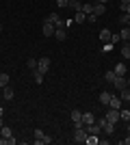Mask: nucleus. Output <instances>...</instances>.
Returning <instances> with one entry per match:
<instances>
[{
    "mask_svg": "<svg viewBox=\"0 0 130 145\" xmlns=\"http://www.w3.org/2000/svg\"><path fill=\"white\" fill-rule=\"evenodd\" d=\"M69 119L74 121V128H82V126H85V123H82V113L78 108H74L72 113H69Z\"/></svg>",
    "mask_w": 130,
    "mask_h": 145,
    "instance_id": "f257e3e1",
    "label": "nucleus"
},
{
    "mask_svg": "<svg viewBox=\"0 0 130 145\" xmlns=\"http://www.w3.org/2000/svg\"><path fill=\"white\" fill-rule=\"evenodd\" d=\"M48 22H52L56 28H65V20L59 18V13H50V15H48Z\"/></svg>",
    "mask_w": 130,
    "mask_h": 145,
    "instance_id": "f03ea898",
    "label": "nucleus"
},
{
    "mask_svg": "<svg viewBox=\"0 0 130 145\" xmlns=\"http://www.w3.org/2000/svg\"><path fill=\"white\" fill-rule=\"evenodd\" d=\"M54 30H56V26L52 22H48V20L43 22V35L46 37H54Z\"/></svg>",
    "mask_w": 130,
    "mask_h": 145,
    "instance_id": "7ed1b4c3",
    "label": "nucleus"
},
{
    "mask_svg": "<svg viewBox=\"0 0 130 145\" xmlns=\"http://www.w3.org/2000/svg\"><path fill=\"white\" fill-rule=\"evenodd\" d=\"M113 87H117V91H122V89H126V87H128V80H126L124 76H115Z\"/></svg>",
    "mask_w": 130,
    "mask_h": 145,
    "instance_id": "20e7f679",
    "label": "nucleus"
},
{
    "mask_svg": "<svg viewBox=\"0 0 130 145\" xmlns=\"http://www.w3.org/2000/svg\"><path fill=\"white\" fill-rule=\"evenodd\" d=\"M87 141V132L82 130V128H76V132H74V143H85Z\"/></svg>",
    "mask_w": 130,
    "mask_h": 145,
    "instance_id": "39448f33",
    "label": "nucleus"
},
{
    "mask_svg": "<svg viewBox=\"0 0 130 145\" xmlns=\"http://www.w3.org/2000/svg\"><path fill=\"white\" fill-rule=\"evenodd\" d=\"M111 39H113V33L108 28H102V30H100V41H102V43H111Z\"/></svg>",
    "mask_w": 130,
    "mask_h": 145,
    "instance_id": "423d86ee",
    "label": "nucleus"
},
{
    "mask_svg": "<svg viewBox=\"0 0 130 145\" xmlns=\"http://www.w3.org/2000/svg\"><path fill=\"white\" fill-rule=\"evenodd\" d=\"M37 69L39 72H43V74H48V69H50V59H39V63H37Z\"/></svg>",
    "mask_w": 130,
    "mask_h": 145,
    "instance_id": "0eeeda50",
    "label": "nucleus"
},
{
    "mask_svg": "<svg viewBox=\"0 0 130 145\" xmlns=\"http://www.w3.org/2000/svg\"><path fill=\"white\" fill-rule=\"evenodd\" d=\"M106 119L113 121V123H117V121H119V110H117V108H108V113H106Z\"/></svg>",
    "mask_w": 130,
    "mask_h": 145,
    "instance_id": "6e6552de",
    "label": "nucleus"
},
{
    "mask_svg": "<svg viewBox=\"0 0 130 145\" xmlns=\"http://www.w3.org/2000/svg\"><path fill=\"white\" fill-rule=\"evenodd\" d=\"M108 108H122V97H117V95H111V102H108Z\"/></svg>",
    "mask_w": 130,
    "mask_h": 145,
    "instance_id": "1a4fd4ad",
    "label": "nucleus"
},
{
    "mask_svg": "<svg viewBox=\"0 0 130 145\" xmlns=\"http://www.w3.org/2000/svg\"><path fill=\"white\" fill-rule=\"evenodd\" d=\"M93 121H95V115H93V113H82V123H85V126H91Z\"/></svg>",
    "mask_w": 130,
    "mask_h": 145,
    "instance_id": "9d476101",
    "label": "nucleus"
},
{
    "mask_svg": "<svg viewBox=\"0 0 130 145\" xmlns=\"http://www.w3.org/2000/svg\"><path fill=\"white\" fill-rule=\"evenodd\" d=\"M104 11H106V5H100V2H95V5H93V13H95V15H104Z\"/></svg>",
    "mask_w": 130,
    "mask_h": 145,
    "instance_id": "9b49d317",
    "label": "nucleus"
},
{
    "mask_svg": "<svg viewBox=\"0 0 130 145\" xmlns=\"http://www.w3.org/2000/svg\"><path fill=\"white\" fill-rule=\"evenodd\" d=\"M102 130H104L106 134H113V132H115V123L106 119V121H104V126H102Z\"/></svg>",
    "mask_w": 130,
    "mask_h": 145,
    "instance_id": "f8f14e48",
    "label": "nucleus"
},
{
    "mask_svg": "<svg viewBox=\"0 0 130 145\" xmlns=\"http://www.w3.org/2000/svg\"><path fill=\"white\" fill-rule=\"evenodd\" d=\"M0 137H5V139H11V137H13V130H11L9 126H2V128H0Z\"/></svg>",
    "mask_w": 130,
    "mask_h": 145,
    "instance_id": "ddd939ff",
    "label": "nucleus"
},
{
    "mask_svg": "<svg viewBox=\"0 0 130 145\" xmlns=\"http://www.w3.org/2000/svg\"><path fill=\"white\" fill-rule=\"evenodd\" d=\"M43 76H46L43 72H39V69H33V78H35V82H37V85H41V82H43Z\"/></svg>",
    "mask_w": 130,
    "mask_h": 145,
    "instance_id": "4468645a",
    "label": "nucleus"
},
{
    "mask_svg": "<svg viewBox=\"0 0 130 145\" xmlns=\"http://www.w3.org/2000/svg\"><path fill=\"white\" fill-rule=\"evenodd\" d=\"M2 95H5V100H13V95H15V91L11 89V87L7 85L5 89H2Z\"/></svg>",
    "mask_w": 130,
    "mask_h": 145,
    "instance_id": "2eb2a0df",
    "label": "nucleus"
},
{
    "mask_svg": "<svg viewBox=\"0 0 130 145\" xmlns=\"http://www.w3.org/2000/svg\"><path fill=\"white\" fill-rule=\"evenodd\" d=\"M111 95H113V93H108V91L100 93V104H106V106H108V102H111Z\"/></svg>",
    "mask_w": 130,
    "mask_h": 145,
    "instance_id": "dca6fc26",
    "label": "nucleus"
},
{
    "mask_svg": "<svg viewBox=\"0 0 130 145\" xmlns=\"http://www.w3.org/2000/svg\"><path fill=\"white\" fill-rule=\"evenodd\" d=\"M54 37L59 39V41H65V39H67V35H65V28H56V30H54Z\"/></svg>",
    "mask_w": 130,
    "mask_h": 145,
    "instance_id": "f3484780",
    "label": "nucleus"
},
{
    "mask_svg": "<svg viewBox=\"0 0 130 145\" xmlns=\"http://www.w3.org/2000/svg\"><path fill=\"white\" fill-rule=\"evenodd\" d=\"M87 145H98L100 143V139H98V134H87V141H85Z\"/></svg>",
    "mask_w": 130,
    "mask_h": 145,
    "instance_id": "a211bd4d",
    "label": "nucleus"
},
{
    "mask_svg": "<svg viewBox=\"0 0 130 145\" xmlns=\"http://www.w3.org/2000/svg\"><path fill=\"white\" fill-rule=\"evenodd\" d=\"M113 72H115V76H124V74H126V65H124V63H117Z\"/></svg>",
    "mask_w": 130,
    "mask_h": 145,
    "instance_id": "6ab92c4d",
    "label": "nucleus"
},
{
    "mask_svg": "<svg viewBox=\"0 0 130 145\" xmlns=\"http://www.w3.org/2000/svg\"><path fill=\"white\" fill-rule=\"evenodd\" d=\"M82 13H85V15H91L93 13V2H82Z\"/></svg>",
    "mask_w": 130,
    "mask_h": 145,
    "instance_id": "aec40b11",
    "label": "nucleus"
},
{
    "mask_svg": "<svg viewBox=\"0 0 130 145\" xmlns=\"http://www.w3.org/2000/svg\"><path fill=\"white\" fill-rule=\"evenodd\" d=\"M69 9H74V11H82V2H80V0H69Z\"/></svg>",
    "mask_w": 130,
    "mask_h": 145,
    "instance_id": "412c9836",
    "label": "nucleus"
},
{
    "mask_svg": "<svg viewBox=\"0 0 130 145\" xmlns=\"http://www.w3.org/2000/svg\"><path fill=\"white\" fill-rule=\"evenodd\" d=\"M119 39H124V41H128V39H130V26H124V30L119 33Z\"/></svg>",
    "mask_w": 130,
    "mask_h": 145,
    "instance_id": "4be33fe9",
    "label": "nucleus"
},
{
    "mask_svg": "<svg viewBox=\"0 0 130 145\" xmlns=\"http://www.w3.org/2000/svg\"><path fill=\"white\" fill-rule=\"evenodd\" d=\"M87 20V15L82 11H76V15H74V22H78V24H82V22H85Z\"/></svg>",
    "mask_w": 130,
    "mask_h": 145,
    "instance_id": "5701e85b",
    "label": "nucleus"
},
{
    "mask_svg": "<svg viewBox=\"0 0 130 145\" xmlns=\"http://www.w3.org/2000/svg\"><path fill=\"white\" fill-rule=\"evenodd\" d=\"M119 93H122V100H124V102H130V87H126V89H122V91H119Z\"/></svg>",
    "mask_w": 130,
    "mask_h": 145,
    "instance_id": "b1692460",
    "label": "nucleus"
},
{
    "mask_svg": "<svg viewBox=\"0 0 130 145\" xmlns=\"http://www.w3.org/2000/svg\"><path fill=\"white\" fill-rule=\"evenodd\" d=\"M9 85V74H0V89H5Z\"/></svg>",
    "mask_w": 130,
    "mask_h": 145,
    "instance_id": "393cba45",
    "label": "nucleus"
},
{
    "mask_svg": "<svg viewBox=\"0 0 130 145\" xmlns=\"http://www.w3.org/2000/svg\"><path fill=\"white\" fill-rule=\"evenodd\" d=\"M119 119H124V121H130V110H124V108H119Z\"/></svg>",
    "mask_w": 130,
    "mask_h": 145,
    "instance_id": "a878e982",
    "label": "nucleus"
},
{
    "mask_svg": "<svg viewBox=\"0 0 130 145\" xmlns=\"http://www.w3.org/2000/svg\"><path fill=\"white\" fill-rule=\"evenodd\" d=\"M104 80H106V82H113V80H115V72H113V69H108V72L104 74Z\"/></svg>",
    "mask_w": 130,
    "mask_h": 145,
    "instance_id": "bb28decb",
    "label": "nucleus"
},
{
    "mask_svg": "<svg viewBox=\"0 0 130 145\" xmlns=\"http://www.w3.org/2000/svg\"><path fill=\"white\" fill-rule=\"evenodd\" d=\"M37 63H39V59H33V56H31V59H28V63H26V65L31 67V69H37Z\"/></svg>",
    "mask_w": 130,
    "mask_h": 145,
    "instance_id": "cd10ccee",
    "label": "nucleus"
},
{
    "mask_svg": "<svg viewBox=\"0 0 130 145\" xmlns=\"http://www.w3.org/2000/svg\"><path fill=\"white\" fill-rule=\"evenodd\" d=\"M122 56H124V59H130V46H124V48H122Z\"/></svg>",
    "mask_w": 130,
    "mask_h": 145,
    "instance_id": "c85d7f7f",
    "label": "nucleus"
},
{
    "mask_svg": "<svg viewBox=\"0 0 130 145\" xmlns=\"http://www.w3.org/2000/svg\"><path fill=\"white\" fill-rule=\"evenodd\" d=\"M56 7H59V9H65V7H69V0H56Z\"/></svg>",
    "mask_w": 130,
    "mask_h": 145,
    "instance_id": "c756f323",
    "label": "nucleus"
},
{
    "mask_svg": "<svg viewBox=\"0 0 130 145\" xmlns=\"http://www.w3.org/2000/svg\"><path fill=\"white\" fill-rule=\"evenodd\" d=\"M128 20H130V15H128V13H124V15L119 18V22H122V24H124V26H128Z\"/></svg>",
    "mask_w": 130,
    "mask_h": 145,
    "instance_id": "7c9ffc66",
    "label": "nucleus"
},
{
    "mask_svg": "<svg viewBox=\"0 0 130 145\" xmlns=\"http://www.w3.org/2000/svg\"><path fill=\"white\" fill-rule=\"evenodd\" d=\"M52 143V137H48V134H46V137H43V145H50Z\"/></svg>",
    "mask_w": 130,
    "mask_h": 145,
    "instance_id": "2f4dec72",
    "label": "nucleus"
},
{
    "mask_svg": "<svg viewBox=\"0 0 130 145\" xmlns=\"http://www.w3.org/2000/svg\"><path fill=\"white\" fill-rule=\"evenodd\" d=\"M87 20H89V22H95V20H98V15H95V13H91V15H87Z\"/></svg>",
    "mask_w": 130,
    "mask_h": 145,
    "instance_id": "473e14b6",
    "label": "nucleus"
},
{
    "mask_svg": "<svg viewBox=\"0 0 130 145\" xmlns=\"http://www.w3.org/2000/svg\"><path fill=\"white\" fill-rule=\"evenodd\" d=\"M122 9H124V13H128V15H130V2H128L126 7H122Z\"/></svg>",
    "mask_w": 130,
    "mask_h": 145,
    "instance_id": "72a5a7b5",
    "label": "nucleus"
},
{
    "mask_svg": "<svg viewBox=\"0 0 130 145\" xmlns=\"http://www.w3.org/2000/svg\"><path fill=\"white\" fill-rule=\"evenodd\" d=\"M122 143H124V145H130V137H126V139H122Z\"/></svg>",
    "mask_w": 130,
    "mask_h": 145,
    "instance_id": "f704fd0d",
    "label": "nucleus"
},
{
    "mask_svg": "<svg viewBox=\"0 0 130 145\" xmlns=\"http://www.w3.org/2000/svg\"><path fill=\"white\" fill-rule=\"evenodd\" d=\"M119 2H122V7H126V5L130 2V0H119Z\"/></svg>",
    "mask_w": 130,
    "mask_h": 145,
    "instance_id": "c9c22d12",
    "label": "nucleus"
},
{
    "mask_svg": "<svg viewBox=\"0 0 130 145\" xmlns=\"http://www.w3.org/2000/svg\"><path fill=\"white\" fill-rule=\"evenodd\" d=\"M0 117H5V108L2 106H0Z\"/></svg>",
    "mask_w": 130,
    "mask_h": 145,
    "instance_id": "e433bc0d",
    "label": "nucleus"
},
{
    "mask_svg": "<svg viewBox=\"0 0 130 145\" xmlns=\"http://www.w3.org/2000/svg\"><path fill=\"white\" fill-rule=\"evenodd\" d=\"M98 2H100V5H106V2H108V0H98Z\"/></svg>",
    "mask_w": 130,
    "mask_h": 145,
    "instance_id": "4c0bfd02",
    "label": "nucleus"
},
{
    "mask_svg": "<svg viewBox=\"0 0 130 145\" xmlns=\"http://www.w3.org/2000/svg\"><path fill=\"white\" fill-rule=\"evenodd\" d=\"M2 126H5V121H2V117H0V128H2Z\"/></svg>",
    "mask_w": 130,
    "mask_h": 145,
    "instance_id": "58836bf2",
    "label": "nucleus"
},
{
    "mask_svg": "<svg viewBox=\"0 0 130 145\" xmlns=\"http://www.w3.org/2000/svg\"><path fill=\"white\" fill-rule=\"evenodd\" d=\"M0 33H2V24H0Z\"/></svg>",
    "mask_w": 130,
    "mask_h": 145,
    "instance_id": "ea45409f",
    "label": "nucleus"
},
{
    "mask_svg": "<svg viewBox=\"0 0 130 145\" xmlns=\"http://www.w3.org/2000/svg\"><path fill=\"white\" fill-rule=\"evenodd\" d=\"M128 132H130V123H128Z\"/></svg>",
    "mask_w": 130,
    "mask_h": 145,
    "instance_id": "a19ab883",
    "label": "nucleus"
},
{
    "mask_svg": "<svg viewBox=\"0 0 130 145\" xmlns=\"http://www.w3.org/2000/svg\"><path fill=\"white\" fill-rule=\"evenodd\" d=\"M128 87H130V78H128Z\"/></svg>",
    "mask_w": 130,
    "mask_h": 145,
    "instance_id": "79ce46f5",
    "label": "nucleus"
},
{
    "mask_svg": "<svg viewBox=\"0 0 130 145\" xmlns=\"http://www.w3.org/2000/svg\"><path fill=\"white\" fill-rule=\"evenodd\" d=\"M128 46H130V39H128Z\"/></svg>",
    "mask_w": 130,
    "mask_h": 145,
    "instance_id": "37998d69",
    "label": "nucleus"
},
{
    "mask_svg": "<svg viewBox=\"0 0 130 145\" xmlns=\"http://www.w3.org/2000/svg\"><path fill=\"white\" fill-rule=\"evenodd\" d=\"M128 26H130V20H128Z\"/></svg>",
    "mask_w": 130,
    "mask_h": 145,
    "instance_id": "c03bdc74",
    "label": "nucleus"
}]
</instances>
